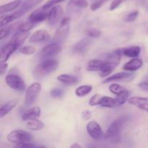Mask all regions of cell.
Returning a JSON list of instances; mask_svg holds the SVG:
<instances>
[{"instance_id":"ba28073f","label":"cell","mask_w":148,"mask_h":148,"mask_svg":"<svg viewBox=\"0 0 148 148\" xmlns=\"http://www.w3.org/2000/svg\"><path fill=\"white\" fill-rule=\"evenodd\" d=\"M69 30H70V27L69 25H60L59 29L54 33L53 37V43H59L62 45L65 43V41L67 39L68 36H69Z\"/></svg>"},{"instance_id":"681fc988","label":"cell","mask_w":148,"mask_h":148,"mask_svg":"<svg viewBox=\"0 0 148 148\" xmlns=\"http://www.w3.org/2000/svg\"><path fill=\"white\" fill-rule=\"evenodd\" d=\"M92 1H108V0H92Z\"/></svg>"},{"instance_id":"8fae6325","label":"cell","mask_w":148,"mask_h":148,"mask_svg":"<svg viewBox=\"0 0 148 148\" xmlns=\"http://www.w3.org/2000/svg\"><path fill=\"white\" fill-rule=\"evenodd\" d=\"M87 131L89 135L94 140H100L103 136L101 127L95 121H91L87 125Z\"/></svg>"},{"instance_id":"83f0119b","label":"cell","mask_w":148,"mask_h":148,"mask_svg":"<svg viewBox=\"0 0 148 148\" xmlns=\"http://www.w3.org/2000/svg\"><path fill=\"white\" fill-rule=\"evenodd\" d=\"M100 105L102 107H106V108H114V107L118 106L116 98H110L108 96H103Z\"/></svg>"},{"instance_id":"f546056e","label":"cell","mask_w":148,"mask_h":148,"mask_svg":"<svg viewBox=\"0 0 148 148\" xmlns=\"http://www.w3.org/2000/svg\"><path fill=\"white\" fill-rule=\"evenodd\" d=\"M130 92H129L127 90L123 91L121 93H120L119 95H117L116 98V101H117V105H123L125 102H127V101L128 100L129 95H130Z\"/></svg>"},{"instance_id":"5b68a950","label":"cell","mask_w":148,"mask_h":148,"mask_svg":"<svg viewBox=\"0 0 148 148\" xmlns=\"http://www.w3.org/2000/svg\"><path fill=\"white\" fill-rule=\"evenodd\" d=\"M6 82L12 89L17 91H23L25 89V83L19 75L10 73L6 76Z\"/></svg>"},{"instance_id":"c3c4849f","label":"cell","mask_w":148,"mask_h":148,"mask_svg":"<svg viewBox=\"0 0 148 148\" xmlns=\"http://www.w3.org/2000/svg\"><path fill=\"white\" fill-rule=\"evenodd\" d=\"M71 148H81L82 147V146L80 145H79L78 143H75V144L72 145L70 146Z\"/></svg>"},{"instance_id":"836d02e7","label":"cell","mask_w":148,"mask_h":148,"mask_svg":"<svg viewBox=\"0 0 148 148\" xmlns=\"http://www.w3.org/2000/svg\"><path fill=\"white\" fill-rule=\"evenodd\" d=\"M102 95L101 94L96 93L95 95H92L90 98L89 101V104L91 106H95L100 105V103H101V98H102Z\"/></svg>"},{"instance_id":"ac0fdd59","label":"cell","mask_w":148,"mask_h":148,"mask_svg":"<svg viewBox=\"0 0 148 148\" xmlns=\"http://www.w3.org/2000/svg\"><path fill=\"white\" fill-rule=\"evenodd\" d=\"M143 62L138 58H132L124 65V69L128 72H135L143 66Z\"/></svg>"},{"instance_id":"7402d4cb","label":"cell","mask_w":148,"mask_h":148,"mask_svg":"<svg viewBox=\"0 0 148 148\" xmlns=\"http://www.w3.org/2000/svg\"><path fill=\"white\" fill-rule=\"evenodd\" d=\"M20 4H21V0H14V1H11L10 3L3 4L0 7V13L2 15L4 13H7L9 12L13 11L15 9H17Z\"/></svg>"},{"instance_id":"603a6c76","label":"cell","mask_w":148,"mask_h":148,"mask_svg":"<svg viewBox=\"0 0 148 148\" xmlns=\"http://www.w3.org/2000/svg\"><path fill=\"white\" fill-rule=\"evenodd\" d=\"M58 81L67 85H73L78 83L79 79L77 77L69 75H61L58 76Z\"/></svg>"},{"instance_id":"9a60e30c","label":"cell","mask_w":148,"mask_h":148,"mask_svg":"<svg viewBox=\"0 0 148 148\" xmlns=\"http://www.w3.org/2000/svg\"><path fill=\"white\" fill-rule=\"evenodd\" d=\"M134 77V73L130 72H118L111 75L103 81L104 83L114 82V81H130Z\"/></svg>"},{"instance_id":"f1b7e54d","label":"cell","mask_w":148,"mask_h":148,"mask_svg":"<svg viewBox=\"0 0 148 148\" xmlns=\"http://www.w3.org/2000/svg\"><path fill=\"white\" fill-rule=\"evenodd\" d=\"M92 86L89 85H81L79 86L75 90V94L78 97H84L86 95L89 94L92 90Z\"/></svg>"},{"instance_id":"ee69618b","label":"cell","mask_w":148,"mask_h":148,"mask_svg":"<svg viewBox=\"0 0 148 148\" xmlns=\"http://www.w3.org/2000/svg\"><path fill=\"white\" fill-rule=\"evenodd\" d=\"M7 67H8V64L6 63V62H2V63H1V66H0V72H1V75H3L5 73Z\"/></svg>"},{"instance_id":"bcb514c9","label":"cell","mask_w":148,"mask_h":148,"mask_svg":"<svg viewBox=\"0 0 148 148\" xmlns=\"http://www.w3.org/2000/svg\"><path fill=\"white\" fill-rule=\"evenodd\" d=\"M71 21V18L69 17H66L62 20V23H61L60 25H69Z\"/></svg>"},{"instance_id":"b9f144b4","label":"cell","mask_w":148,"mask_h":148,"mask_svg":"<svg viewBox=\"0 0 148 148\" xmlns=\"http://www.w3.org/2000/svg\"><path fill=\"white\" fill-rule=\"evenodd\" d=\"M122 2L123 0H114V1L111 2L109 10H111V11L116 10V9H117L120 5H121Z\"/></svg>"},{"instance_id":"30bf717a","label":"cell","mask_w":148,"mask_h":148,"mask_svg":"<svg viewBox=\"0 0 148 148\" xmlns=\"http://www.w3.org/2000/svg\"><path fill=\"white\" fill-rule=\"evenodd\" d=\"M63 13V10L61 6H55L52 7L51 10L48 13V23L51 27H53L56 25L59 21Z\"/></svg>"},{"instance_id":"f35d334b","label":"cell","mask_w":148,"mask_h":148,"mask_svg":"<svg viewBox=\"0 0 148 148\" xmlns=\"http://www.w3.org/2000/svg\"><path fill=\"white\" fill-rule=\"evenodd\" d=\"M64 0H48L46 2V4H44V5L42 7V8L45 10H49V8L52 7L53 6L56 5V4H59V3L62 2Z\"/></svg>"},{"instance_id":"d6a6232c","label":"cell","mask_w":148,"mask_h":148,"mask_svg":"<svg viewBox=\"0 0 148 148\" xmlns=\"http://www.w3.org/2000/svg\"><path fill=\"white\" fill-rule=\"evenodd\" d=\"M15 19H16L15 16H14L13 14H10V15H7L6 16V17H4V18L1 19V23H0L1 28V27H6V26L9 25H10L12 22L14 21Z\"/></svg>"},{"instance_id":"484cf974","label":"cell","mask_w":148,"mask_h":148,"mask_svg":"<svg viewBox=\"0 0 148 148\" xmlns=\"http://www.w3.org/2000/svg\"><path fill=\"white\" fill-rule=\"evenodd\" d=\"M26 127L30 130L38 131V130H40L43 129L44 124L40 120L37 119H34L29 120L27 124H26Z\"/></svg>"},{"instance_id":"ffe728a7","label":"cell","mask_w":148,"mask_h":148,"mask_svg":"<svg viewBox=\"0 0 148 148\" xmlns=\"http://www.w3.org/2000/svg\"><path fill=\"white\" fill-rule=\"evenodd\" d=\"M119 64L116 62H110V61H105V64L100 70L101 72V76L102 77H106L110 75V74L114 71V69L118 66Z\"/></svg>"},{"instance_id":"6da1fadb","label":"cell","mask_w":148,"mask_h":148,"mask_svg":"<svg viewBox=\"0 0 148 148\" xmlns=\"http://www.w3.org/2000/svg\"><path fill=\"white\" fill-rule=\"evenodd\" d=\"M59 62L54 59H48L36 66L35 75L38 77H43L52 73L59 67Z\"/></svg>"},{"instance_id":"4dcf8cb0","label":"cell","mask_w":148,"mask_h":148,"mask_svg":"<svg viewBox=\"0 0 148 148\" xmlns=\"http://www.w3.org/2000/svg\"><path fill=\"white\" fill-rule=\"evenodd\" d=\"M36 23H33V22L30 21L28 20V21L25 22V23H22L21 25L18 26V28H17V30L18 31H30L31 29L33 28V27L35 26Z\"/></svg>"},{"instance_id":"7dc6e473","label":"cell","mask_w":148,"mask_h":148,"mask_svg":"<svg viewBox=\"0 0 148 148\" xmlns=\"http://www.w3.org/2000/svg\"><path fill=\"white\" fill-rule=\"evenodd\" d=\"M19 147H36V146L34 145L31 144V143H24V144L20 145H19Z\"/></svg>"},{"instance_id":"8d00e7d4","label":"cell","mask_w":148,"mask_h":148,"mask_svg":"<svg viewBox=\"0 0 148 148\" xmlns=\"http://www.w3.org/2000/svg\"><path fill=\"white\" fill-rule=\"evenodd\" d=\"M101 30L96 28H90L86 31V34L90 38H98L101 35Z\"/></svg>"},{"instance_id":"277c9868","label":"cell","mask_w":148,"mask_h":148,"mask_svg":"<svg viewBox=\"0 0 148 148\" xmlns=\"http://www.w3.org/2000/svg\"><path fill=\"white\" fill-rule=\"evenodd\" d=\"M126 119H127L125 117L122 116L121 118H119L116 120H115L109 126L108 129L107 130L106 132L105 135H104V138L111 139L118 137L120 134V132H121V127H123L124 124L125 123Z\"/></svg>"},{"instance_id":"1f68e13d","label":"cell","mask_w":148,"mask_h":148,"mask_svg":"<svg viewBox=\"0 0 148 148\" xmlns=\"http://www.w3.org/2000/svg\"><path fill=\"white\" fill-rule=\"evenodd\" d=\"M108 89L113 94L116 95H119L120 93H121L123 91L126 90L124 87L121 86V85H118V84H112V85H110Z\"/></svg>"},{"instance_id":"e0dca14e","label":"cell","mask_w":148,"mask_h":148,"mask_svg":"<svg viewBox=\"0 0 148 148\" xmlns=\"http://www.w3.org/2000/svg\"><path fill=\"white\" fill-rule=\"evenodd\" d=\"M46 11V10H43L42 7L40 9L34 10L29 15L28 20L36 24L44 21L46 18H48V13Z\"/></svg>"},{"instance_id":"7c38bea8","label":"cell","mask_w":148,"mask_h":148,"mask_svg":"<svg viewBox=\"0 0 148 148\" xmlns=\"http://www.w3.org/2000/svg\"><path fill=\"white\" fill-rule=\"evenodd\" d=\"M91 40L90 38H82L77 42L73 46V51L78 54H84L86 53L91 46Z\"/></svg>"},{"instance_id":"7bdbcfd3","label":"cell","mask_w":148,"mask_h":148,"mask_svg":"<svg viewBox=\"0 0 148 148\" xmlns=\"http://www.w3.org/2000/svg\"><path fill=\"white\" fill-rule=\"evenodd\" d=\"M91 117H92V113H91V111H90V110H85L84 111H82V119L85 120V121H87V120H89Z\"/></svg>"},{"instance_id":"5bb4252c","label":"cell","mask_w":148,"mask_h":148,"mask_svg":"<svg viewBox=\"0 0 148 148\" xmlns=\"http://www.w3.org/2000/svg\"><path fill=\"white\" fill-rule=\"evenodd\" d=\"M42 1H43V0H27V1L22 5V7H20V10L17 12H16L13 13V14L15 16L16 19L19 18V17H21L22 15L25 14L26 12H27L30 11V10H32L33 7H36L38 4L41 2Z\"/></svg>"},{"instance_id":"7a4b0ae2","label":"cell","mask_w":148,"mask_h":148,"mask_svg":"<svg viewBox=\"0 0 148 148\" xmlns=\"http://www.w3.org/2000/svg\"><path fill=\"white\" fill-rule=\"evenodd\" d=\"M7 140L14 144H17V146L27 143H30L33 140V136L30 133L22 130H14L7 135Z\"/></svg>"},{"instance_id":"74e56055","label":"cell","mask_w":148,"mask_h":148,"mask_svg":"<svg viewBox=\"0 0 148 148\" xmlns=\"http://www.w3.org/2000/svg\"><path fill=\"white\" fill-rule=\"evenodd\" d=\"M139 14V12L137 10H135V11L132 12L131 13L127 14V16L124 18V21L127 22V23H132V22H134V20L137 19V16Z\"/></svg>"},{"instance_id":"4fadbf2b","label":"cell","mask_w":148,"mask_h":148,"mask_svg":"<svg viewBox=\"0 0 148 148\" xmlns=\"http://www.w3.org/2000/svg\"><path fill=\"white\" fill-rule=\"evenodd\" d=\"M128 103L148 114V98L134 96L128 99Z\"/></svg>"},{"instance_id":"52a82bcc","label":"cell","mask_w":148,"mask_h":148,"mask_svg":"<svg viewBox=\"0 0 148 148\" xmlns=\"http://www.w3.org/2000/svg\"><path fill=\"white\" fill-rule=\"evenodd\" d=\"M19 48V46L14 41L10 40L6 45H4L1 49V55H0V62H6L11 54H12Z\"/></svg>"},{"instance_id":"e575fe53","label":"cell","mask_w":148,"mask_h":148,"mask_svg":"<svg viewBox=\"0 0 148 148\" xmlns=\"http://www.w3.org/2000/svg\"><path fill=\"white\" fill-rule=\"evenodd\" d=\"M19 51H20V53L25 55H31L36 52V49L31 46H25L20 48Z\"/></svg>"},{"instance_id":"d6986e66","label":"cell","mask_w":148,"mask_h":148,"mask_svg":"<svg viewBox=\"0 0 148 148\" xmlns=\"http://www.w3.org/2000/svg\"><path fill=\"white\" fill-rule=\"evenodd\" d=\"M40 116V109L39 107L35 106L30 108L28 111L23 113L22 115V120L23 121H29V120L39 118Z\"/></svg>"},{"instance_id":"2e32d148","label":"cell","mask_w":148,"mask_h":148,"mask_svg":"<svg viewBox=\"0 0 148 148\" xmlns=\"http://www.w3.org/2000/svg\"><path fill=\"white\" fill-rule=\"evenodd\" d=\"M49 38H50V35L46 30H38L32 34L29 38V42L30 43H40L48 40Z\"/></svg>"},{"instance_id":"d4e9b609","label":"cell","mask_w":148,"mask_h":148,"mask_svg":"<svg viewBox=\"0 0 148 148\" xmlns=\"http://www.w3.org/2000/svg\"><path fill=\"white\" fill-rule=\"evenodd\" d=\"M17 103V101L13 100V101H9L8 103H5L4 105H3L1 107V108H0V118L1 119L4 116H5L6 115H7L8 113L16 106Z\"/></svg>"},{"instance_id":"8992f818","label":"cell","mask_w":148,"mask_h":148,"mask_svg":"<svg viewBox=\"0 0 148 148\" xmlns=\"http://www.w3.org/2000/svg\"><path fill=\"white\" fill-rule=\"evenodd\" d=\"M88 6L87 0H70L66 5V11L71 15L79 14Z\"/></svg>"},{"instance_id":"3957f363","label":"cell","mask_w":148,"mask_h":148,"mask_svg":"<svg viewBox=\"0 0 148 148\" xmlns=\"http://www.w3.org/2000/svg\"><path fill=\"white\" fill-rule=\"evenodd\" d=\"M41 89L42 86L39 82H35L29 86L25 95V104L27 106H30L34 103L40 93Z\"/></svg>"},{"instance_id":"f6af8a7d","label":"cell","mask_w":148,"mask_h":148,"mask_svg":"<svg viewBox=\"0 0 148 148\" xmlns=\"http://www.w3.org/2000/svg\"><path fill=\"white\" fill-rule=\"evenodd\" d=\"M138 86L140 89H142L144 91H147L148 92V82H141V83L138 84Z\"/></svg>"},{"instance_id":"4316f807","label":"cell","mask_w":148,"mask_h":148,"mask_svg":"<svg viewBox=\"0 0 148 148\" xmlns=\"http://www.w3.org/2000/svg\"><path fill=\"white\" fill-rule=\"evenodd\" d=\"M105 64V61L98 60V59H92L88 62V71H92V72H95V71H100L103 66Z\"/></svg>"},{"instance_id":"d590c367","label":"cell","mask_w":148,"mask_h":148,"mask_svg":"<svg viewBox=\"0 0 148 148\" xmlns=\"http://www.w3.org/2000/svg\"><path fill=\"white\" fill-rule=\"evenodd\" d=\"M12 29V25H7L6 27H1V31H0V39L3 40L6 37L8 36V35L11 33V30Z\"/></svg>"},{"instance_id":"44dd1931","label":"cell","mask_w":148,"mask_h":148,"mask_svg":"<svg viewBox=\"0 0 148 148\" xmlns=\"http://www.w3.org/2000/svg\"><path fill=\"white\" fill-rule=\"evenodd\" d=\"M29 36H30L29 31H18L12 36L11 40L14 41V43H17L19 46V47H20V46H22V44L24 43L26 39L29 37Z\"/></svg>"},{"instance_id":"ab89813d","label":"cell","mask_w":148,"mask_h":148,"mask_svg":"<svg viewBox=\"0 0 148 148\" xmlns=\"http://www.w3.org/2000/svg\"><path fill=\"white\" fill-rule=\"evenodd\" d=\"M51 95L54 98H62L64 95V90L59 88H53L51 90Z\"/></svg>"},{"instance_id":"9c48e42d","label":"cell","mask_w":148,"mask_h":148,"mask_svg":"<svg viewBox=\"0 0 148 148\" xmlns=\"http://www.w3.org/2000/svg\"><path fill=\"white\" fill-rule=\"evenodd\" d=\"M62 51V47L60 44L56 43H51L43 48L40 54L42 58H48L53 56L60 53Z\"/></svg>"},{"instance_id":"60d3db41","label":"cell","mask_w":148,"mask_h":148,"mask_svg":"<svg viewBox=\"0 0 148 148\" xmlns=\"http://www.w3.org/2000/svg\"><path fill=\"white\" fill-rule=\"evenodd\" d=\"M105 2H106L105 1H95V2L92 3V4L90 5V10H92V11H95V10H98V8H100V7H101Z\"/></svg>"},{"instance_id":"cb8c5ba5","label":"cell","mask_w":148,"mask_h":148,"mask_svg":"<svg viewBox=\"0 0 148 148\" xmlns=\"http://www.w3.org/2000/svg\"><path fill=\"white\" fill-rule=\"evenodd\" d=\"M141 52V49L140 46H131L122 49V53L127 57L137 58L139 56Z\"/></svg>"}]
</instances>
